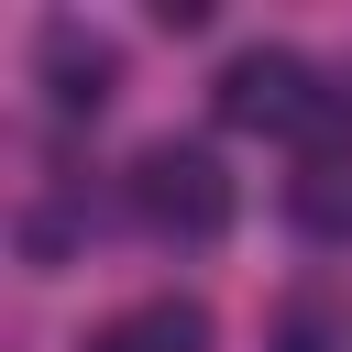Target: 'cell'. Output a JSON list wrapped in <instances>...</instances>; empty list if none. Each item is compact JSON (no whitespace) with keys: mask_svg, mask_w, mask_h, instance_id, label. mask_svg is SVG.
Masks as SVG:
<instances>
[{"mask_svg":"<svg viewBox=\"0 0 352 352\" xmlns=\"http://www.w3.org/2000/svg\"><path fill=\"white\" fill-rule=\"evenodd\" d=\"M132 209H143V231H165V242H220L231 231V209H242V187H231V165L209 154V143H143L132 154Z\"/></svg>","mask_w":352,"mask_h":352,"instance_id":"obj_1","label":"cell"},{"mask_svg":"<svg viewBox=\"0 0 352 352\" xmlns=\"http://www.w3.org/2000/svg\"><path fill=\"white\" fill-rule=\"evenodd\" d=\"M209 110H220L231 132H319V121H330V88H319V66H308L297 44H242V55L209 77Z\"/></svg>","mask_w":352,"mask_h":352,"instance_id":"obj_2","label":"cell"},{"mask_svg":"<svg viewBox=\"0 0 352 352\" xmlns=\"http://www.w3.org/2000/svg\"><path fill=\"white\" fill-rule=\"evenodd\" d=\"M33 77H44V99L77 121V110H110V88H121V44L110 33H88L77 11H55L44 33H33Z\"/></svg>","mask_w":352,"mask_h":352,"instance_id":"obj_3","label":"cell"},{"mask_svg":"<svg viewBox=\"0 0 352 352\" xmlns=\"http://www.w3.org/2000/svg\"><path fill=\"white\" fill-rule=\"evenodd\" d=\"M88 352H209V308L198 297H132L121 319L88 330Z\"/></svg>","mask_w":352,"mask_h":352,"instance_id":"obj_4","label":"cell"},{"mask_svg":"<svg viewBox=\"0 0 352 352\" xmlns=\"http://www.w3.org/2000/svg\"><path fill=\"white\" fill-rule=\"evenodd\" d=\"M286 220L308 242H352V154H308L286 176Z\"/></svg>","mask_w":352,"mask_h":352,"instance_id":"obj_5","label":"cell"},{"mask_svg":"<svg viewBox=\"0 0 352 352\" xmlns=\"http://www.w3.org/2000/svg\"><path fill=\"white\" fill-rule=\"evenodd\" d=\"M275 352H330V319H319V308H286V319H275Z\"/></svg>","mask_w":352,"mask_h":352,"instance_id":"obj_6","label":"cell"}]
</instances>
